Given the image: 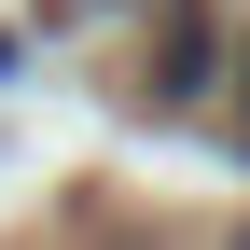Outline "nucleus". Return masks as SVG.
<instances>
[{"instance_id": "1", "label": "nucleus", "mask_w": 250, "mask_h": 250, "mask_svg": "<svg viewBox=\"0 0 250 250\" xmlns=\"http://www.w3.org/2000/svg\"><path fill=\"white\" fill-rule=\"evenodd\" d=\"M223 56H236L223 28H208L195 0H167V42H153V111H195V98H208V70H223Z\"/></svg>"}, {"instance_id": "3", "label": "nucleus", "mask_w": 250, "mask_h": 250, "mask_svg": "<svg viewBox=\"0 0 250 250\" xmlns=\"http://www.w3.org/2000/svg\"><path fill=\"white\" fill-rule=\"evenodd\" d=\"M223 250H250V223H236V236H223Z\"/></svg>"}, {"instance_id": "2", "label": "nucleus", "mask_w": 250, "mask_h": 250, "mask_svg": "<svg viewBox=\"0 0 250 250\" xmlns=\"http://www.w3.org/2000/svg\"><path fill=\"white\" fill-rule=\"evenodd\" d=\"M223 139L250 153V42H236V111H223Z\"/></svg>"}]
</instances>
